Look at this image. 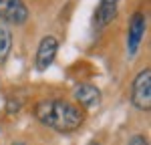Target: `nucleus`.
<instances>
[{"mask_svg": "<svg viewBox=\"0 0 151 145\" xmlns=\"http://www.w3.org/2000/svg\"><path fill=\"white\" fill-rule=\"evenodd\" d=\"M35 117L45 127L58 133L77 131L85 121V111L63 99H48L35 105Z\"/></svg>", "mask_w": 151, "mask_h": 145, "instance_id": "nucleus-1", "label": "nucleus"}, {"mask_svg": "<svg viewBox=\"0 0 151 145\" xmlns=\"http://www.w3.org/2000/svg\"><path fill=\"white\" fill-rule=\"evenodd\" d=\"M131 103L139 111H149L151 109V69L149 67L143 69L131 85Z\"/></svg>", "mask_w": 151, "mask_h": 145, "instance_id": "nucleus-2", "label": "nucleus"}, {"mask_svg": "<svg viewBox=\"0 0 151 145\" xmlns=\"http://www.w3.org/2000/svg\"><path fill=\"white\" fill-rule=\"evenodd\" d=\"M0 18L8 24H22L28 20L24 0H0Z\"/></svg>", "mask_w": 151, "mask_h": 145, "instance_id": "nucleus-3", "label": "nucleus"}, {"mask_svg": "<svg viewBox=\"0 0 151 145\" xmlns=\"http://www.w3.org/2000/svg\"><path fill=\"white\" fill-rule=\"evenodd\" d=\"M145 28H147V20H145L143 12H135L129 20V32H127V52L131 57L137 52L141 40L145 36Z\"/></svg>", "mask_w": 151, "mask_h": 145, "instance_id": "nucleus-4", "label": "nucleus"}, {"mask_svg": "<svg viewBox=\"0 0 151 145\" xmlns=\"http://www.w3.org/2000/svg\"><path fill=\"white\" fill-rule=\"evenodd\" d=\"M57 50H58V40L55 36H45L38 45V50H36V69L47 71L57 57Z\"/></svg>", "mask_w": 151, "mask_h": 145, "instance_id": "nucleus-5", "label": "nucleus"}, {"mask_svg": "<svg viewBox=\"0 0 151 145\" xmlns=\"http://www.w3.org/2000/svg\"><path fill=\"white\" fill-rule=\"evenodd\" d=\"M73 95L77 99V103L85 109H97L101 105V91L95 87V85H89V83H83V85H77Z\"/></svg>", "mask_w": 151, "mask_h": 145, "instance_id": "nucleus-6", "label": "nucleus"}, {"mask_svg": "<svg viewBox=\"0 0 151 145\" xmlns=\"http://www.w3.org/2000/svg\"><path fill=\"white\" fill-rule=\"evenodd\" d=\"M119 8V0H99V6L95 8V26L105 28L107 24H111L117 16Z\"/></svg>", "mask_w": 151, "mask_h": 145, "instance_id": "nucleus-7", "label": "nucleus"}, {"mask_svg": "<svg viewBox=\"0 0 151 145\" xmlns=\"http://www.w3.org/2000/svg\"><path fill=\"white\" fill-rule=\"evenodd\" d=\"M12 50V30L6 24H0V62L8 59Z\"/></svg>", "mask_w": 151, "mask_h": 145, "instance_id": "nucleus-8", "label": "nucleus"}, {"mask_svg": "<svg viewBox=\"0 0 151 145\" xmlns=\"http://www.w3.org/2000/svg\"><path fill=\"white\" fill-rule=\"evenodd\" d=\"M129 145H149V141H147L145 135H133L131 141H129Z\"/></svg>", "mask_w": 151, "mask_h": 145, "instance_id": "nucleus-9", "label": "nucleus"}, {"mask_svg": "<svg viewBox=\"0 0 151 145\" xmlns=\"http://www.w3.org/2000/svg\"><path fill=\"white\" fill-rule=\"evenodd\" d=\"M10 145H28V143H22V141H16V143H10Z\"/></svg>", "mask_w": 151, "mask_h": 145, "instance_id": "nucleus-10", "label": "nucleus"}, {"mask_svg": "<svg viewBox=\"0 0 151 145\" xmlns=\"http://www.w3.org/2000/svg\"><path fill=\"white\" fill-rule=\"evenodd\" d=\"M89 145H101V143H97V141H93V143H89Z\"/></svg>", "mask_w": 151, "mask_h": 145, "instance_id": "nucleus-11", "label": "nucleus"}]
</instances>
